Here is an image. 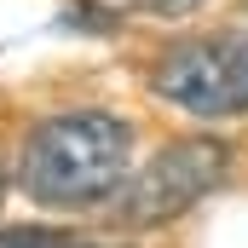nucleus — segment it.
I'll list each match as a JSON object with an SVG mask.
<instances>
[{"mask_svg": "<svg viewBox=\"0 0 248 248\" xmlns=\"http://www.w3.org/2000/svg\"><path fill=\"white\" fill-rule=\"evenodd\" d=\"M225 144L196 133V139H179L168 150H156L122 190H116V225L127 231H150V225H173L179 214H190L208 190L225 179Z\"/></svg>", "mask_w": 248, "mask_h": 248, "instance_id": "2", "label": "nucleus"}, {"mask_svg": "<svg viewBox=\"0 0 248 248\" xmlns=\"http://www.w3.org/2000/svg\"><path fill=\"white\" fill-rule=\"evenodd\" d=\"M127 6H144V12H190L202 0H127Z\"/></svg>", "mask_w": 248, "mask_h": 248, "instance_id": "5", "label": "nucleus"}, {"mask_svg": "<svg viewBox=\"0 0 248 248\" xmlns=\"http://www.w3.org/2000/svg\"><path fill=\"white\" fill-rule=\"evenodd\" d=\"M0 196H6V173H0Z\"/></svg>", "mask_w": 248, "mask_h": 248, "instance_id": "7", "label": "nucleus"}, {"mask_svg": "<svg viewBox=\"0 0 248 248\" xmlns=\"http://www.w3.org/2000/svg\"><path fill=\"white\" fill-rule=\"evenodd\" d=\"M127 156H133V127L122 116L98 110L52 116L29 133L17 185L41 208H93L127 185Z\"/></svg>", "mask_w": 248, "mask_h": 248, "instance_id": "1", "label": "nucleus"}, {"mask_svg": "<svg viewBox=\"0 0 248 248\" xmlns=\"http://www.w3.org/2000/svg\"><path fill=\"white\" fill-rule=\"evenodd\" d=\"M150 87L190 116L248 110V35H196L150 63Z\"/></svg>", "mask_w": 248, "mask_h": 248, "instance_id": "3", "label": "nucleus"}, {"mask_svg": "<svg viewBox=\"0 0 248 248\" xmlns=\"http://www.w3.org/2000/svg\"><path fill=\"white\" fill-rule=\"evenodd\" d=\"M63 237L58 231H6L0 237V248H58Z\"/></svg>", "mask_w": 248, "mask_h": 248, "instance_id": "4", "label": "nucleus"}, {"mask_svg": "<svg viewBox=\"0 0 248 248\" xmlns=\"http://www.w3.org/2000/svg\"><path fill=\"white\" fill-rule=\"evenodd\" d=\"M58 248H104V243H69V237H63V243Z\"/></svg>", "mask_w": 248, "mask_h": 248, "instance_id": "6", "label": "nucleus"}]
</instances>
